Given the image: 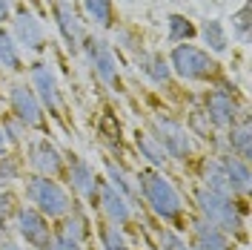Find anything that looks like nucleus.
<instances>
[{
	"instance_id": "c85d7f7f",
	"label": "nucleus",
	"mask_w": 252,
	"mask_h": 250,
	"mask_svg": "<svg viewBox=\"0 0 252 250\" xmlns=\"http://www.w3.org/2000/svg\"><path fill=\"white\" fill-rule=\"evenodd\" d=\"M20 158L17 156H0V187H9L12 181H17L20 178Z\"/></svg>"
},
{
	"instance_id": "e433bc0d",
	"label": "nucleus",
	"mask_w": 252,
	"mask_h": 250,
	"mask_svg": "<svg viewBox=\"0 0 252 250\" xmlns=\"http://www.w3.org/2000/svg\"><path fill=\"white\" fill-rule=\"evenodd\" d=\"M12 17V0H0V26Z\"/></svg>"
},
{
	"instance_id": "393cba45",
	"label": "nucleus",
	"mask_w": 252,
	"mask_h": 250,
	"mask_svg": "<svg viewBox=\"0 0 252 250\" xmlns=\"http://www.w3.org/2000/svg\"><path fill=\"white\" fill-rule=\"evenodd\" d=\"M166 23H169V32H166V41L172 43V46H178V43H189L195 35H198V26L189 20L187 15H169L166 17Z\"/></svg>"
},
{
	"instance_id": "f03ea898",
	"label": "nucleus",
	"mask_w": 252,
	"mask_h": 250,
	"mask_svg": "<svg viewBox=\"0 0 252 250\" xmlns=\"http://www.w3.org/2000/svg\"><path fill=\"white\" fill-rule=\"evenodd\" d=\"M195 207L201 213V219L209 221L212 227H218L226 236H244L247 230V202H238L229 196H218L206 187L195 190Z\"/></svg>"
},
{
	"instance_id": "c9c22d12",
	"label": "nucleus",
	"mask_w": 252,
	"mask_h": 250,
	"mask_svg": "<svg viewBox=\"0 0 252 250\" xmlns=\"http://www.w3.org/2000/svg\"><path fill=\"white\" fill-rule=\"evenodd\" d=\"M43 250H83V245H78V242H72V239H66L61 233H55Z\"/></svg>"
},
{
	"instance_id": "9d476101",
	"label": "nucleus",
	"mask_w": 252,
	"mask_h": 250,
	"mask_svg": "<svg viewBox=\"0 0 252 250\" xmlns=\"http://www.w3.org/2000/svg\"><path fill=\"white\" fill-rule=\"evenodd\" d=\"M9 110H12V115H15L26 129H40V126L46 124V112L40 107L37 95H34V89H32L29 83H23V81L9 86Z\"/></svg>"
},
{
	"instance_id": "20e7f679",
	"label": "nucleus",
	"mask_w": 252,
	"mask_h": 250,
	"mask_svg": "<svg viewBox=\"0 0 252 250\" xmlns=\"http://www.w3.org/2000/svg\"><path fill=\"white\" fill-rule=\"evenodd\" d=\"M23 196H26V202H29L37 213H43L46 219H63V216L72 213V207H75L72 193L63 187L61 181L49 178V175H29V178H26V187H23Z\"/></svg>"
},
{
	"instance_id": "6ab92c4d",
	"label": "nucleus",
	"mask_w": 252,
	"mask_h": 250,
	"mask_svg": "<svg viewBox=\"0 0 252 250\" xmlns=\"http://www.w3.org/2000/svg\"><path fill=\"white\" fill-rule=\"evenodd\" d=\"M226 147H229V156H238L241 161L252 158V126L247 112L226 129Z\"/></svg>"
},
{
	"instance_id": "ea45409f",
	"label": "nucleus",
	"mask_w": 252,
	"mask_h": 250,
	"mask_svg": "<svg viewBox=\"0 0 252 250\" xmlns=\"http://www.w3.org/2000/svg\"><path fill=\"white\" fill-rule=\"evenodd\" d=\"M0 233H3V230H0ZM0 239H3V236H0Z\"/></svg>"
},
{
	"instance_id": "b1692460",
	"label": "nucleus",
	"mask_w": 252,
	"mask_h": 250,
	"mask_svg": "<svg viewBox=\"0 0 252 250\" xmlns=\"http://www.w3.org/2000/svg\"><path fill=\"white\" fill-rule=\"evenodd\" d=\"M83 9L94 26L100 29H115V0H83Z\"/></svg>"
},
{
	"instance_id": "c756f323",
	"label": "nucleus",
	"mask_w": 252,
	"mask_h": 250,
	"mask_svg": "<svg viewBox=\"0 0 252 250\" xmlns=\"http://www.w3.org/2000/svg\"><path fill=\"white\" fill-rule=\"evenodd\" d=\"M232 38H238L241 43L250 41V3H244L232 15Z\"/></svg>"
},
{
	"instance_id": "412c9836",
	"label": "nucleus",
	"mask_w": 252,
	"mask_h": 250,
	"mask_svg": "<svg viewBox=\"0 0 252 250\" xmlns=\"http://www.w3.org/2000/svg\"><path fill=\"white\" fill-rule=\"evenodd\" d=\"M135 147H138V153L141 158L149 161V167H155V170H163L166 164H169V156H166V150H163V144L152 135V132H146V129H138L135 132Z\"/></svg>"
},
{
	"instance_id": "423d86ee",
	"label": "nucleus",
	"mask_w": 252,
	"mask_h": 250,
	"mask_svg": "<svg viewBox=\"0 0 252 250\" xmlns=\"http://www.w3.org/2000/svg\"><path fill=\"white\" fill-rule=\"evenodd\" d=\"M204 115L212 129H229L238 121V95L235 86L218 81L212 83V89L204 95Z\"/></svg>"
},
{
	"instance_id": "4468645a",
	"label": "nucleus",
	"mask_w": 252,
	"mask_h": 250,
	"mask_svg": "<svg viewBox=\"0 0 252 250\" xmlns=\"http://www.w3.org/2000/svg\"><path fill=\"white\" fill-rule=\"evenodd\" d=\"M52 15H55V26H58V32H61L66 49H69L72 55H78L80 52V41H83V35H86L78 9L72 6V0H55Z\"/></svg>"
},
{
	"instance_id": "72a5a7b5",
	"label": "nucleus",
	"mask_w": 252,
	"mask_h": 250,
	"mask_svg": "<svg viewBox=\"0 0 252 250\" xmlns=\"http://www.w3.org/2000/svg\"><path fill=\"white\" fill-rule=\"evenodd\" d=\"M189 135H201V138H212L209 132H212V126H209V121H206L204 110H192V115H189Z\"/></svg>"
},
{
	"instance_id": "dca6fc26",
	"label": "nucleus",
	"mask_w": 252,
	"mask_h": 250,
	"mask_svg": "<svg viewBox=\"0 0 252 250\" xmlns=\"http://www.w3.org/2000/svg\"><path fill=\"white\" fill-rule=\"evenodd\" d=\"M220 158V167L226 172V181L232 187V196L235 199H250V190H252V175H250V161H241L238 156H218Z\"/></svg>"
},
{
	"instance_id": "f8f14e48",
	"label": "nucleus",
	"mask_w": 252,
	"mask_h": 250,
	"mask_svg": "<svg viewBox=\"0 0 252 250\" xmlns=\"http://www.w3.org/2000/svg\"><path fill=\"white\" fill-rule=\"evenodd\" d=\"M26 164L34 170V175H49V178H55V175L63 172L66 158H63V153L49 138H32L29 147H26Z\"/></svg>"
},
{
	"instance_id": "1a4fd4ad",
	"label": "nucleus",
	"mask_w": 252,
	"mask_h": 250,
	"mask_svg": "<svg viewBox=\"0 0 252 250\" xmlns=\"http://www.w3.org/2000/svg\"><path fill=\"white\" fill-rule=\"evenodd\" d=\"M12 219H15L17 236H20L32 250H43L49 245V239L55 236V230L49 227V219L43 213H37L34 207H29V204H17L15 213H12Z\"/></svg>"
},
{
	"instance_id": "bb28decb",
	"label": "nucleus",
	"mask_w": 252,
	"mask_h": 250,
	"mask_svg": "<svg viewBox=\"0 0 252 250\" xmlns=\"http://www.w3.org/2000/svg\"><path fill=\"white\" fill-rule=\"evenodd\" d=\"M103 167H106V175H109V184H112V187L118 190V193H121L124 199L135 202V199H138V187H135V184H132V181L126 178L124 167H121V164H115L112 158H106V161H103Z\"/></svg>"
},
{
	"instance_id": "5701e85b",
	"label": "nucleus",
	"mask_w": 252,
	"mask_h": 250,
	"mask_svg": "<svg viewBox=\"0 0 252 250\" xmlns=\"http://www.w3.org/2000/svg\"><path fill=\"white\" fill-rule=\"evenodd\" d=\"M198 35L204 38V43L215 55H223L229 49V35H226V29H223V23H220L218 17H206L204 23L198 26Z\"/></svg>"
},
{
	"instance_id": "9b49d317",
	"label": "nucleus",
	"mask_w": 252,
	"mask_h": 250,
	"mask_svg": "<svg viewBox=\"0 0 252 250\" xmlns=\"http://www.w3.org/2000/svg\"><path fill=\"white\" fill-rule=\"evenodd\" d=\"M63 170H66V181H69L72 193L94 207V204H97V190H100V181H103V178L92 170V164L72 153V156H66Z\"/></svg>"
},
{
	"instance_id": "0eeeda50",
	"label": "nucleus",
	"mask_w": 252,
	"mask_h": 250,
	"mask_svg": "<svg viewBox=\"0 0 252 250\" xmlns=\"http://www.w3.org/2000/svg\"><path fill=\"white\" fill-rule=\"evenodd\" d=\"M80 52L89 58V66L94 69V75L103 81L109 89H121V66L112 46L103 38H94V35H83L80 41Z\"/></svg>"
},
{
	"instance_id": "f257e3e1",
	"label": "nucleus",
	"mask_w": 252,
	"mask_h": 250,
	"mask_svg": "<svg viewBox=\"0 0 252 250\" xmlns=\"http://www.w3.org/2000/svg\"><path fill=\"white\" fill-rule=\"evenodd\" d=\"M138 193L143 196V202L149 204V210L155 213L160 221L175 224L184 219V199L175 190V184L155 167H143L138 172Z\"/></svg>"
},
{
	"instance_id": "f3484780",
	"label": "nucleus",
	"mask_w": 252,
	"mask_h": 250,
	"mask_svg": "<svg viewBox=\"0 0 252 250\" xmlns=\"http://www.w3.org/2000/svg\"><path fill=\"white\" fill-rule=\"evenodd\" d=\"M135 63H138V69H141L155 86H169V83H172V69H169V61L163 58V52L141 49V52L135 55Z\"/></svg>"
},
{
	"instance_id": "cd10ccee",
	"label": "nucleus",
	"mask_w": 252,
	"mask_h": 250,
	"mask_svg": "<svg viewBox=\"0 0 252 250\" xmlns=\"http://www.w3.org/2000/svg\"><path fill=\"white\" fill-rule=\"evenodd\" d=\"M97 239H100V248H103V250H129L126 236H124V230H121L118 224L103 221V224L97 227Z\"/></svg>"
},
{
	"instance_id": "f704fd0d",
	"label": "nucleus",
	"mask_w": 252,
	"mask_h": 250,
	"mask_svg": "<svg viewBox=\"0 0 252 250\" xmlns=\"http://www.w3.org/2000/svg\"><path fill=\"white\" fill-rule=\"evenodd\" d=\"M15 199H12V193H6V190H0V230L6 227V221L12 219V213H15Z\"/></svg>"
},
{
	"instance_id": "a211bd4d",
	"label": "nucleus",
	"mask_w": 252,
	"mask_h": 250,
	"mask_svg": "<svg viewBox=\"0 0 252 250\" xmlns=\"http://www.w3.org/2000/svg\"><path fill=\"white\" fill-rule=\"evenodd\" d=\"M192 250H232V245L226 233H220L218 227L195 216L192 219Z\"/></svg>"
},
{
	"instance_id": "6e6552de",
	"label": "nucleus",
	"mask_w": 252,
	"mask_h": 250,
	"mask_svg": "<svg viewBox=\"0 0 252 250\" xmlns=\"http://www.w3.org/2000/svg\"><path fill=\"white\" fill-rule=\"evenodd\" d=\"M12 41L17 43V49H26L32 55H40L46 49V32H43V23L37 20V15L32 12L29 6H15L12 12Z\"/></svg>"
},
{
	"instance_id": "4be33fe9",
	"label": "nucleus",
	"mask_w": 252,
	"mask_h": 250,
	"mask_svg": "<svg viewBox=\"0 0 252 250\" xmlns=\"http://www.w3.org/2000/svg\"><path fill=\"white\" fill-rule=\"evenodd\" d=\"M58 233L66 236V239H72V242H78V245H83L89 239V219H86V213L80 207H72V213H66L61 219Z\"/></svg>"
},
{
	"instance_id": "7ed1b4c3",
	"label": "nucleus",
	"mask_w": 252,
	"mask_h": 250,
	"mask_svg": "<svg viewBox=\"0 0 252 250\" xmlns=\"http://www.w3.org/2000/svg\"><path fill=\"white\" fill-rule=\"evenodd\" d=\"M169 69L172 75L189 83H218L223 81V69L220 63L209 55V49H201L195 43H178L169 52Z\"/></svg>"
},
{
	"instance_id": "39448f33",
	"label": "nucleus",
	"mask_w": 252,
	"mask_h": 250,
	"mask_svg": "<svg viewBox=\"0 0 252 250\" xmlns=\"http://www.w3.org/2000/svg\"><path fill=\"white\" fill-rule=\"evenodd\" d=\"M152 126H155V135L160 144H163V150H166V156L169 161H181V164H187L189 158H192V135H189V129L178 118L172 115H166V112H155L152 115Z\"/></svg>"
},
{
	"instance_id": "ddd939ff",
	"label": "nucleus",
	"mask_w": 252,
	"mask_h": 250,
	"mask_svg": "<svg viewBox=\"0 0 252 250\" xmlns=\"http://www.w3.org/2000/svg\"><path fill=\"white\" fill-rule=\"evenodd\" d=\"M29 78H32L29 86L34 89L40 107L58 115V110H61V86H58V75L52 72V66L46 61H34L29 66Z\"/></svg>"
},
{
	"instance_id": "473e14b6",
	"label": "nucleus",
	"mask_w": 252,
	"mask_h": 250,
	"mask_svg": "<svg viewBox=\"0 0 252 250\" xmlns=\"http://www.w3.org/2000/svg\"><path fill=\"white\" fill-rule=\"evenodd\" d=\"M0 126H3V135H6V141H9V144H20V141H23V135H26V126L20 124L15 115H3Z\"/></svg>"
},
{
	"instance_id": "2eb2a0df",
	"label": "nucleus",
	"mask_w": 252,
	"mask_h": 250,
	"mask_svg": "<svg viewBox=\"0 0 252 250\" xmlns=\"http://www.w3.org/2000/svg\"><path fill=\"white\" fill-rule=\"evenodd\" d=\"M97 207H100V213L106 216L109 224L124 227V224L132 221V202L124 199L109 181H100V190H97Z\"/></svg>"
},
{
	"instance_id": "7c9ffc66",
	"label": "nucleus",
	"mask_w": 252,
	"mask_h": 250,
	"mask_svg": "<svg viewBox=\"0 0 252 250\" xmlns=\"http://www.w3.org/2000/svg\"><path fill=\"white\" fill-rule=\"evenodd\" d=\"M115 41H118V46L126 49L129 55H138V52L143 49L141 35H138L135 29H126V26H124V29H118V32H115Z\"/></svg>"
},
{
	"instance_id": "4c0bfd02",
	"label": "nucleus",
	"mask_w": 252,
	"mask_h": 250,
	"mask_svg": "<svg viewBox=\"0 0 252 250\" xmlns=\"http://www.w3.org/2000/svg\"><path fill=\"white\" fill-rule=\"evenodd\" d=\"M0 250H26V248H20V245L9 242V239H0Z\"/></svg>"
},
{
	"instance_id": "2f4dec72",
	"label": "nucleus",
	"mask_w": 252,
	"mask_h": 250,
	"mask_svg": "<svg viewBox=\"0 0 252 250\" xmlns=\"http://www.w3.org/2000/svg\"><path fill=\"white\" fill-rule=\"evenodd\" d=\"M158 242H160V250H192V245H187L172 227H158Z\"/></svg>"
},
{
	"instance_id": "a19ab883",
	"label": "nucleus",
	"mask_w": 252,
	"mask_h": 250,
	"mask_svg": "<svg viewBox=\"0 0 252 250\" xmlns=\"http://www.w3.org/2000/svg\"><path fill=\"white\" fill-rule=\"evenodd\" d=\"M0 72H3V66H0Z\"/></svg>"
},
{
	"instance_id": "58836bf2",
	"label": "nucleus",
	"mask_w": 252,
	"mask_h": 250,
	"mask_svg": "<svg viewBox=\"0 0 252 250\" xmlns=\"http://www.w3.org/2000/svg\"><path fill=\"white\" fill-rule=\"evenodd\" d=\"M9 153V141H6V135H3V126H0V156H6Z\"/></svg>"
},
{
	"instance_id": "a878e982",
	"label": "nucleus",
	"mask_w": 252,
	"mask_h": 250,
	"mask_svg": "<svg viewBox=\"0 0 252 250\" xmlns=\"http://www.w3.org/2000/svg\"><path fill=\"white\" fill-rule=\"evenodd\" d=\"M0 66L9 69V72H23V58H20V49L12 41L9 29L0 26Z\"/></svg>"
},
{
	"instance_id": "aec40b11",
	"label": "nucleus",
	"mask_w": 252,
	"mask_h": 250,
	"mask_svg": "<svg viewBox=\"0 0 252 250\" xmlns=\"http://www.w3.org/2000/svg\"><path fill=\"white\" fill-rule=\"evenodd\" d=\"M201 181H204L206 190H212V193H218V196H229V199H235V196H232V187H229V181H226V172H223V167H220L218 156L204 158V161H201Z\"/></svg>"
}]
</instances>
